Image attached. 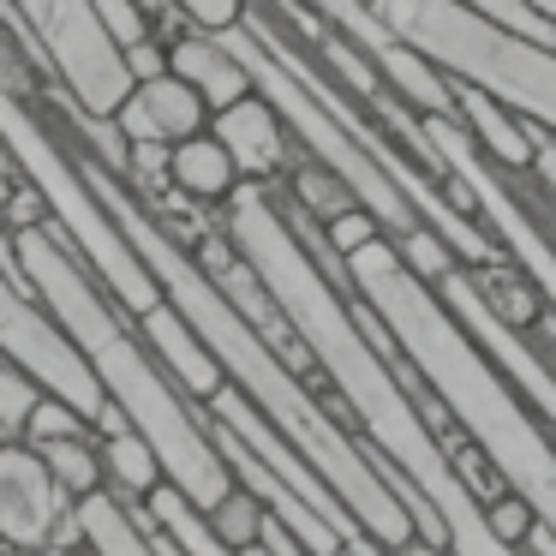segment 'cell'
<instances>
[{
	"instance_id": "1",
	"label": "cell",
	"mask_w": 556,
	"mask_h": 556,
	"mask_svg": "<svg viewBox=\"0 0 556 556\" xmlns=\"http://www.w3.org/2000/svg\"><path fill=\"white\" fill-rule=\"evenodd\" d=\"M13 269H18V281L37 293L42 312L61 324V336L78 348V359L97 371L102 395H109L114 407L126 413V425L156 448L168 484L198 508V515H210L240 479H233V467L222 460L216 437H210V419L180 395V383H174V377L162 371V359L144 348L138 324L109 300V288L66 252V240L54 228H18L13 233Z\"/></svg>"
},
{
	"instance_id": "2",
	"label": "cell",
	"mask_w": 556,
	"mask_h": 556,
	"mask_svg": "<svg viewBox=\"0 0 556 556\" xmlns=\"http://www.w3.org/2000/svg\"><path fill=\"white\" fill-rule=\"evenodd\" d=\"M0 150H7V162H13V168L42 192V204H49V228L61 233L66 252H73L78 264L109 288V300L121 305L132 324L144 312H156L162 305L156 276H150L144 257L126 245V233L114 228V216L102 210V198L90 192L85 168H78V156L61 144V132L42 126L37 102H30L25 90H13V85L0 90Z\"/></svg>"
},
{
	"instance_id": "3",
	"label": "cell",
	"mask_w": 556,
	"mask_h": 556,
	"mask_svg": "<svg viewBox=\"0 0 556 556\" xmlns=\"http://www.w3.org/2000/svg\"><path fill=\"white\" fill-rule=\"evenodd\" d=\"M371 18L395 42L431 54L448 78L515 109L520 121L556 126V49H539V42L491 25L460 0H371Z\"/></svg>"
},
{
	"instance_id": "4",
	"label": "cell",
	"mask_w": 556,
	"mask_h": 556,
	"mask_svg": "<svg viewBox=\"0 0 556 556\" xmlns=\"http://www.w3.org/2000/svg\"><path fill=\"white\" fill-rule=\"evenodd\" d=\"M7 7L37 42V54L54 66L66 102L85 121H114L121 102L132 97V73H126V54L109 42V30L97 25V7L90 0H7Z\"/></svg>"
},
{
	"instance_id": "5",
	"label": "cell",
	"mask_w": 556,
	"mask_h": 556,
	"mask_svg": "<svg viewBox=\"0 0 556 556\" xmlns=\"http://www.w3.org/2000/svg\"><path fill=\"white\" fill-rule=\"evenodd\" d=\"M0 353H7L18 371L37 377L49 395H61L85 425H97L102 413H109V395H102L97 371L78 359V348L61 336V324L42 312L37 293H30L7 264H0Z\"/></svg>"
},
{
	"instance_id": "6",
	"label": "cell",
	"mask_w": 556,
	"mask_h": 556,
	"mask_svg": "<svg viewBox=\"0 0 556 556\" xmlns=\"http://www.w3.org/2000/svg\"><path fill=\"white\" fill-rule=\"evenodd\" d=\"M0 551L49 556L85 551L78 544V503L54 484L49 460L30 443H0Z\"/></svg>"
},
{
	"instance_id": "7",
	"label": "cell",
	"mask_w": 556,
	"mask_h": 556,
	"mask_svg": "<svg viewBox=\"0 0 556 556\" xmlns=\"http://www.w3.org/2000/svg\"><path fill=\"white\" fill-rule=\"evenodd\" d=\"M210 132H216L222 150L233 156L240 180H252V186H276L281 174L293 168V132L264 97H245V102H233V109L210 114Z\"/></svg>"
},
{
	"instance_id": "8",
	"label": "cell",
	"mask_w": 556,
	"mask_h": 556,
	"mask_svg": "<svg viewBox=\"0 0 556 556\" xmlns=\"http://www.w3.org/2000/svg\"><path fill=\"white\" fill-rule=\"evenodd\" d=\"M114 126H121L126 144H168L174 150V144H186V138L210 132V109L186 78L162 73V78L132 85V97L121 102Z\"/></svg>"
},
{
	"instance_id": "9",
	"label": "cell",
	"mask_w": 556,
	"mask_h": 556,
	"mask_svg": "<svg viewBox=\"0 0 556 556\" xmlns=\"http://www.w3.org/2000/svg\"><path fill=\"white\" fill-rule=\"evenodd\" d=\"M138 336H144V348L162 359V371H168L174 383H180V395H186V401H198V407H204V401L216 395L222 383H228V371L216 365V353H210L204 341L192 336V324H186V317L174 312L168 300H162L156 312L138 317Z\"/></svg>"
},
{
	"instance_id": "10",
	"label": "cell",
	"mask_w": 556,
	"mask_h": 556,
	"mask_svg": "<svg viewBox=\"0 0 556 556\" xmlns=\"http://www.w3.org/2000/svg\"><path fill=\"white\" fill-rule=\"evenodd\" d=\"M168 73L186 78V85L204 97L210 114L233 109V102H245V97H257L245 61H240V54H233L222 37H210V30H186V37L168 42Z\"/></svg>"
},
{
	"instance_id": "11",
	"label": "cell",
	"mask_w": 556,
	"mask_h": 556,
	"mask_svg": "<svg viewBox=\"0 0 556 556\" xmlns=\"http://www.w3.org/2000/svg\"><path fill=\"white\" fill-rule=\"evenodd\" d=\"M455 90H460V102H455L460 126H467L472 144H479L496 168H503V174H532V168H539V126L520 121L515 109H503V102L484 97V90L460 85V78H455Z\"/></svg>"
},
{
	"instance_id": "12",
	"label": "cell",
	"mask_w": 556,
	"mask_h": 556,
	"mask_svg": "<svg viewBox=\"0 0 556 556\" xmlns=\"http://www.w3.org/2000/svg\"><path fill=\"white\" fill-rule=\"evenodd\" d=\"M168 186L186 198V204H228L245 180H240V168H233V156L222 150V138L198 132V138H186V144H174Z\"/></svg>"
},
{
	"instance_id": "13",
	"label": "cell",
	"mask_w": 556,
	"mask_h": 556,
	"mask_svg": "<svg viewBox=\"0 0 556 556\" xmlns=\"http://www.w3.org/2000/svg\"><path fill=\"white\" fill-rule=\"evenodd\" d=\"M78 544H85V556H162L114 491H90L78 503Z\"/></svg>"
},
{
	"instance_id": "14",
	"label": "cell",
	"mask_w": 556,
	"mask_h": 556,
	"mask_svg": "<svg viewBox=\"0 0 556 556\" xmlns=\"http://www.w3.org/2000/svg\"><path fill=\"white\" fill-rule=\"evenodd\" d=\"M102 467H109V491L121 496V503H132V508L150 503V491H162V484H168L156 448H150L138 431L102 437Z\"/></svg>"
},
{
	"instance_id": "15",
	"label": "cell",
	"mask_w": 556,
	"mask_h": 556,
	"mask_svg": "<svg viewBox=\"0 0 556 556\" xmlns=\"http://www.w3.org/2000/svg\"><path fill=\"white\" fill-rule=\"evenodd\" d=\"M42 460H49L54 484H61L73 503H85L90 491H109V467H102V443H90V437H49V443L37 448Z\"/></svg>"
},
{
	"instance_id": "16",
	"label": "cell",
	"mask_w": 556,
	"mask_h": 556,
	"mask_svg": "<svg viewBox=\"0 0 556 556\" xmlns=\"http://www.w3.org/2000/svg\"><path fill=\"white\" fill-rule=\"evenodd\" d=\"M288 198H293V204H300L305 216L317 222V228H324V222H336L341 210H353V204H359V198H353L348 186H341L336 174L324 168V162H312V156H305V162H293V168H288Z\"/></svg>"
},
{
	"instance_id": "17",
	"label": "cell",
	"mask_w": 556,
	"mask_h": 556,
	"mask_svg": "<svg viewBox=\"0 0 556 556\" xmlns=\"http://www.w3.org/2000/svg\"><path fill=\"white\" fill-rule=\"evenodd\" d=\"M210 532H216V544H228V551H252L257 539H264V520H269V508H264V496L257 491H245V484H233L228 496H222L216 508H210Z\"/></svg>"
},
{
	"instance_id": "18",
	"label": "cell",
	"mask_w": 556,
	"mask_h": 556,
	"mask_svg": "<svg viewBox=\"0 0 556 556\" xmlns=\"http://www.w3.org/2000/svg\"><path fill=\"white\" fill-rule=\"evenodd\" d=\"M395 252H401V264H407L413 276L425 281V288H437L443 276H455V269H460L455 245H448L443 233L431 228V222H419V228H407V233H401V240H395Z\"/></svg>"
},
{
	"instance_id": "19",
	"label": "cell",
	"mask_w": 556,
	"mask_h": 556,
	"mask_svg": "<svg viewBox=\"0 0 556 556\" xmlns=\"http://www.w3.org/2000/svg\"><path fill=\"white\" fill-rule=\"evenodd\" d=\"M37 401H42V383L30 371H18V365L0 353V443L25 437V419H30Z\"/></svg>"
},
{
	"instance_id": "20",
	"label": "cell",
	"mask_w": 556,
	"mask_h": 556,
	"mask_svg": "<svg viewBox=\"0 0 556 556\" xmlns=\"http://www.w3.org/2000/svg\"><path fill=\"white\" fill-rule=\"evenodd\" d=\"M484 527H491V539H496V544L520 551V544L532 539V527H539V508H532L520 491H503L496 503H484Z\"/></svg>"
},
{
	"instance_id": "21",
	"label": "cell",
	"mask_w": 556,
	"mask_h": 556,
	"mask_svg": "<svg viewBox=\"0 0 556 556\" xmlns=\"http://www.w3.org/2000/svg\"><path fill=\"white\" fill-rule=\"evenodd\" d=\"M90 7H97V25L109 30V42H114L121 54L156 37V25H150V13L138 7V0H90Z\"/></svg>"
},
{
	"instance_id": "22",
	"label": "cell",
	"mask_w": 556,
	"mask_h": 556,
	"mask_svg": "<svg viewBox=\"0 0 556 556\" xmlns=\"http://www.w3.org/2000/svg\"><path fill=\"white\" fill-rule=\"evenodd\" d=\"M90 425L78 419L73 407H66L61 395H49V389H42V401L37 407H30V419H25V437H18V443H30V448H42L49 443V437H85Z\"/></svg>"
},
{
	"instance_id": "23",
	"label": "cell",
	"mask_w": 556,
	"mask_h": 556,
	"mask_svg": "<svg viewBox=\"0 0 556 556\" xmlns=\"http://www.w3.org/2000/svg\"><path fill=\"white\" fill-rule=\"evenodd\" d=\"M324 240H329V252H336L341 264H348L353 252H365L371 240H389V233H383V222H377L371 210L353 204V210H341L336 222H324Z\"/></svg>"
},
{
	"instance_id": "24",
	"label": "cell",
	"mask_w": 556,
	"mask_h": 556,
	"mask_svg": "<svg viewBox=\"0 0 556 556\" xmlns=\"http://www.w3.org/2000/svg\"><path fill=\"white\" fill-rule=\"evenodd\" d=\"M174 7H180L198 30H210V37H222V30H233L245 18V0H174Z\"/></svg>"
},
{
	"instance_id": "25",
	"label": "cell",
	"mask_w": 556,
	"mask_h": 556,
	"mask_svg": "<svg viewBox=\"0 0 556 556\" xmlns=\"http://www.w3.org/2000/svg\"><path fill=\"white\" fill-rule=\"evenodd\" d=\"M126 73H132V85L162 78V73H168V42L150 37V42H138V49H126Z\"/></svg>"
},
{
	"instance_id": "26",
	"label": "cell",
	"mask_w": 556,
	"mask_h": 556,
	"mask_svg": "<svg viewBox=\"0 0 556 556\" xmlns=\"http://www.w3.org/2000/svg\"><path fill=\"white\" fill-rule=\"evenodd\" d=\"M13 162H7V156H0V210H7V204H13V192H18V180H13Z\"/></svg>"
},
{
	"instance_id": "27",
	"label": "cell",
	"mask_w": 556,
	"mask_h": 556,
	"mask_svg": "<svg viewBox=\"0 0 556 556\" xmlns=\"http://www.w3.org/2000/svg\"><path fill=\"white\" fill-rule=\"evenodd\" d=\"M520 7H527L539 25H556V0H520Z\"/></svg>"
},
{
	"instance_id": "28",
	"label": "cell",
	"mask_w": 556,
	"mask_h": 556,
	"mask_svg": "<svg viewBox=\"0 0 556 556\" xmlns=\"http://www.w3.org/2000/svg\"><path fill=\"white\" fill-rule=\"evenodd\" d=\"M395 556H448V551H437V544H425V539H407Z\"/></svg>"
},
{
	"instance_id": "29",
	"label": "cell",
	"mask_w": 556,
	"mask_h": 556,
	"mask_svg": "<svg viewBox=\"0 0 556 556\" xmlns=\"http://www.w3.org/2000/svg\"><path fill=\"white\" fill-rule=\"evenodd\" d=\"M233 556H276V551H269V544H264V539H257V544H252V551H233Z\"/></svg>"
},
{
	"instance_id": "30",
	"label": "cell",
	"mask_w": 556,
	"mask_h": 556,
	"mask_svg": "<svg viewBox=\"0 0 556 556\" xmlns=\"http://www.w3.org/2000/svg\"><path fill=\"white\" fill-rule=\"evenodd\" d=\"M49 556H85V551H49Z\"/></svg>"
},
{
	"instance_id": "31",
	"label": "cell",
	"mask_w": 556,
	"mask_h": 556,
	"mask_svg": "<svg viewBox=\"0 0 556 556\" xmlns=\"http://www.w3.org/2000/svg\"><path fill=\"white\" fill-rule=\"evenodd\" d=\"M0 90H7V73H0Z\"/></svg>"
}]
</instances>
